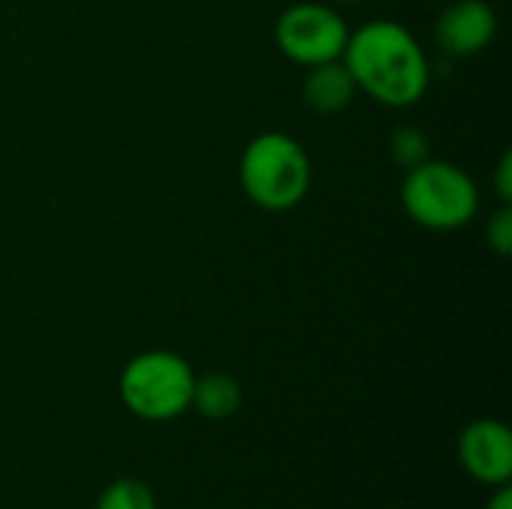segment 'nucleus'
<instances>
[{
    "label": "nucleus",
    "mask_w": 512,
    "mask_h": 509,
    "mask_svg": "<svg viewBox=\"0 0 512 509\" xmlns=\"http://www.w3.org/2000/svg\"><path fill=\"white\" fill-rule=\"evenodd\" d=\"M342 63L360 93L384 108L417 105L432 81L420 39L393 18H372L348 33Z\"/></svg>",
    "instance_id": "obj_1"
},
{
    "label": "nucleus",
    "mask_w": 512,
    "mask_h": 509,
    "mask_svg": "<svg viewBox=\"0 0 512 509\" xmlns=\"http://www.w3.org/2000/svg\"><path fill=\"white\" fill-rule=\"evenodd\" d=\"M237 174L243 195L255 207L267 213H285L309 195L312 159L294 135L261 132L243 147Z\"/></svg>",
    "instance_id": "obj_2"
},
{
    "label": "nucleus",
    "mask_w": 512,
    "mask_h": 509,
    "mask_svg": "<svg viewBox=\"0 0 512 509\" xmlns=\"http://www.w3.org/2000/svg\"><path fill=\"white\" fill-rule=\"evenodd\" d=\"M402 210L426 231H459L480 213V186L465 168L426 159L405 171Z\"/></svg>",
    "instance_id": "obj_3"
},
{
    "label": "nucleus",
    "mask_w": 512,
    "mask_h": 509,
    "mask_svg": "<svg viewBox=\"0 0 512 509\" xmlns=\"http://www.w3.org/2000/svg\"><path fill=\"white\" fill-rule=\"evenodd\" d=\"M195 369L174 351H144L132 357L117 381L123 408L147 423H168L192 408Z\"/></svg>",
    "instance_id": "obj_4"
},
{
    "label": "nucleus",
    "mask_w": 512,
    "mask_h": 509,
    "mask_svg": "<svg viewBox=\"0 0 512 509\" xmlns=\"http://www.w3.org/2000/svg\"><path fill=\"white\" fill-rule=\"evenodd\" d=\"M348 33H351V27H348L345 15L336 6L315 3V0L288 6L273 27L279 51L291 63L306 66V69L318 66V63L342 60Z\"/></svg>",
    "instance_id": "obj_5"
},
{
    "label": "nucleus",
    "mask_w": 512,
    "mask_h": 509,
    "mask_svg": "<svg viewBox=\"0 0 512 509\" xmlns=\"http://www.w3.org/2000/svg\"><path fill=\"white\" fill-rule=\"evenodd\" d=\"M465 474L489 489L512 483V432L507 423L483 417L462 429L456 444Z\"/></svg>",
    "instance_id": "obj_6"
},
{
    "label": "nucleus",
    "mask_w": 512,
    "mask_h": 509,
    "mask_svg": "<svg viewBox=\"0 0 512 509\" xmlns=\"http://www.w3.org/2000/svg\"><path fill=\"white\" fill-rule=\"evenodd\" d=\"M498 36V12L486 0H453L435 21V42L450 57H474Z\"/></svg>",
    "instance_id": "obj_7"
},
{
    "label": "nucleus",
    "mask_w": 512,
    "mask_h": 509,
    "mask_svg": "<svg viewBox=\"0 0 512 509\" xmlns=\"http://www.w3.org/2000/svg\"><path fill=\"white\" fill-rule=\"evenodd\" d=\"M357 84L351 78V72L345 69L342 60H330V63H318L306 69L303 78V102L315 111V114H339L345 111L354 96H357Z\"/></svg>",
    "instance_id": "obj_8"
},
{
    "label": "nucleus",
    "mask_w": 512,
    "mask_h": 509,
    "mask_svg": "<svg viewBox=\"0 0 512 509\" xmlns=\"http://www.w3.org/2000/svg\"><path fill=\"white\" fill-rule=\"evenodd\" d=\"M243 405V387L234 375L225 372H207L195 375V390H192V408L204 420H231Z\"/></svg>",
    "instance_id": "obj_9"
},
{
    "label": "nucleus",
    "mask_w": 512,
    "mask_h": 509,
    "mask_svg": "<svg viewBox=\"0 0 512 509\" xmlns=\"http://www.w3.org/2000/svg\"><path fill=\"white\" fill-rule=\"evenodd\" d=\"M93 509H156V495L141 480H117L102 489Z\"/></svg>",
    "instance_id": "obj_10"
},
{
    "label": "nucleus",
    "mask_w": 512,
    "mask_h": 509,
    "mask_svg": "<svg viewBox=\"0 0 512 509\" xmlns=\"http://www.w3.org/2000/svg\"><path fill=\"white\" fill-rule=\"evenodd\" d=\"M429 150H432V144H429L426 132L417 129V126H399L390 135V159L399 168H405V171L420 165V162H426Z\"/></svg>",
    "instance_id": "obj_11"
},
{
    "label": "nucleus",
    "mask_w": 512,
    "mask_h": 509,
    "mask_svg": "<svg viewBox=\"0 0 512 509\" xmlns=\"http://www.w3.org/2000/svg\"><path fill=\"white\" fill-rule=\"evenodd\" d=\"M486 243L495 255L501 258H510L512 255V207L510 204H501L489 222H486Z\"/></svg>",
    "instance_id": "obj_12"
},
{
    "label": "nucleus",
    "mask_w": 512,
    "mask_h": 509,
    "mask_svg": "<svg viewBox=\"0 0 512 509\" xmlns=\"http://www.w3.org/2000/svg\"><path fill=\"white\" fill-rule=\"evenodd\" d=\"M495 192L501 204H512V153H504L495 168Z\"/></svg>",
    "instance_id": "obj_13"
},
{
    "label": "nucleus",
    "mask_w": 512,
    "mask_h": 509,
    "mask_svg": "<svg viewBox=\"0 0 512 509\" xmlns=\"http://www.w3.org/2000/svg\"><path fill=\"white\" fill-rule=\"evenodd\" d=\"M486 509H512V486H510V483H507V486H498V489H495V495L489 498Z\"/></svg>",
    "instance_id": "obj_14"
},
{
    "label": "nucleus",
    "mask_w": 512,
    "mask_h": 509,
    "mask_svg": "<svg viewBox=\"0 0 512 509\" xmlns=\"http://www.w3.org/2000/svg\"><path fill=\"white\" fill-rule=\"evenodd\" d=\"M336 3H360V0H336Z\"/></svg>",
    "instance_id": "obj_15"
}]
</instances>
